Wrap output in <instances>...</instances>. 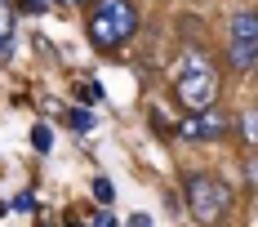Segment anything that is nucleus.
Segmentation results:
<instances>
[{"label":"nucleus","mask_w":258,"mask_h":227,"mask_svg":"<svg viewBox=\"0 0 258 227\" xmlns=\"http://www.w3.org/2000/svg\"><path fill=\"white\" fill-rule=\"evenodd\" d=\"M245 178H249V183H254V187H258V160H254V165H249V169H245Z\"/></svg>","instance_id":"17"},{"label":"nucleus","mask_w":258,"mask_h":227,"mask_svg":"<svg viewBox=\"0 0 258 227\" xmlns=\"http://www.w3.org/2000/svg\"><path fill=\"white\" fill-rule=\"evenodd\" d=\"M67 125L80 129V134H89V129H94V111H85V107H67Z\"/></svg>","instance_id":"6"},{"label":"nucleus","mask_w":258,"mask_h":227,"mask_svg":"<svg viewBox=\"0 0 258 227\" xmlns=\"http://www.w3.org/2000/svg\"><path fill=\"white\" fill-rule=\"evenodd\" d=\"M227 58L236 72L258 67V9H236L227 23Z\"/></svg>","instance_id":"3"},{"label":"nucleus","mask_w":258,"mask_h":227,"mask_svg":"<svg viewBox=\"0 0 258 227\" xmlns=\"http://www.w3.org/2000/svg\"><path fill=\"white\" fill-rule=\"evenodd\" d=\"M240 129H245L249 143H258V111H254V116H245V125H240Z\"/></svg>","instance_id":"14"},{"label":"nucleus","mask_w":258,"mask_h":227,"mask_svg":"<svg viewBox=\"0 0 258 227\" xmlns=\"http://www.w3.org/2000/svg\"><path fill=\"white\" fill-rule=\"evenodd\" d=\"M89 227H120V223L111 218V209H98V214H94V223H89Z\"/></svg>","instance_id":"13"},{"label":"nucleus","mask_w":258,"mask_h":227,"mask_svg":"<svg viewBox=\"0 0 258 227\" xmlns=\"http://www.w3.org/2000/svg\"><path fill=\"white\" fill-rule=\"evenodd\" d=\"M80 102H85V107H98V102H103V85H98V80H85V85H80Z\"/></svg>","instance_id":"8"},{"label":"nucleus","mask_w":258,"mask_h":227,"mask_svg":"<svg viewBox=\"0 0 258 227\" xmlns=\"http://www.w3.org/2000/svg\"><path fill=\"white\" fill-rule=\"evenodd\" d=\"M14 209H18V214H36V209H40L36 192H18V196H14Z\"/></svg>","instance_id":"11"},{"label":"nucleus","mask_w":258,"mask_h":227,"mask_svg":"<svg viewBox=\"0 0 258 227\" xmlns=\"http://www.w3.org/2000/svg\"><path fill=\"white\" fill-rule=\"evenodd\" d=\"M94 201L103 205V209H111V201H116V187H111L107 178H94Z\"/></svg>","instance_id":"7"},{"label":"nucleus","mask_w":258,"mask_h":227,"mask_svg":"<svg viewBox=\"0 0 258 227\" xmlns=\"http://www.w3.org/2000/svg\"><path fill=\"white\" fill-rule=\"evenodd\" d=\"M31 147H36V151H49L53 147V129L49 125H36V129H31Z\"/></svg>","instance_id":"9"},{"label":"nucleus","mask_w":258,"mask_h":227,"mask_svg":"<svg viewBox=\"0 0 258 227\" xmlns=\"http://www.w3.org/2000/svg\"><path fill=\"white\" fill-rule=\"evenodd\" d=\"M187 209H191V218H201V223H218V218L232 209L227 183L214 178V174H187Z\"/></svg>","instance_id":"2"},{"label":"nucleus","mask_w":258,"mask_h":227,"mask_svg":"<svg viewBox=\"0 0 258 227\" xmlns=\"http://www.w3.org/2000/svg\"><path fill=\"white\" fill-rule=\"evenodd\" d=\"M62 5H85V0H62Z\"/></svg>","instance_id":"19"},{"label":"nucleus","mask_w":258,"mask_h":227,"mask_svg":"<svg viewBox=\"0 0 258 227\" xmlns=\"http://www.w3.org/2000/svg\"><path fill=\"white\" fill-rule=\"evenodd\" d=\"M125 227H152V218H147V214H134V218H129Z\"/></svg>","instance_id":"16"},{"label":"nucleus","mask_w":258,"mask_h":227,"mask_svg":"<svg viewBox=\"0 0 258 227\" xmlns=\"http://www.w3.org/2000/svg\"><path fill=\"white\" fill-rule=\"evenodd\" d=\"M0 40H14V9L0 5Z\"/></svg>","instance_id":"12"},{"label":"nucleus","mask_w":258,"mask_h":227,"mask_svg":"<svg viewBox=\"0 0 258 227\" xmlns=\"http://www.w3.org/2000/svg\"><path fill=\"white\" fill-rule=\"evenodd\" d=\"M223 129H227V121H223L218 111H201V116H187L178 125V134L187 143H209V138H218Z\"/></svg>","instance_id":"5"},{"label":"nucleus","mask_w":258,"mask_h":227,"mask_svg":"<svg viewBox=\"0 0 258 227\" xmlns=\"http://www.w3.org/2000/svg\"><path fill=\"white\" fill-rule=\"evenodd\" d=\"M14 9H18V14H27V18H40V14L49 9V0H14Z\"/></svg>","instance_id":"10"},{"label":"nucleus","mask_w":258,"mask_h":227,"mask_svg":"<svg viewBox=\"0 0 258 227\" xmlns=\"http://www.w3.org/2000/svg\"><path fill=\"white\" fill-rule=\"evenodd\" d=\"M174 98H178L182 111L201 116V111H214V98H218V72H187L174 80Z\"/></svg>","instance_id":"4"},{"label":"nucleus","mask_w":258,"mask_h":227,"mask_svg":"<svg viewBox=\"0 0 258 227\" xmlns=\"http://www.w3.org/2000/svg\"><path fill=\"white\" fill-rule=\"evenodd\" d=\"M67 227H85V223H76V218H67Z\"/></svg>","instance_id":"18"},{"label":"nucleus","mask_w":258,"mask_h":227,"mask_svg":"<svg viewBox=\"0 0 258 227\" xmlns=\"http://www.w3.org/2000/svg\"><path fill=\"white\" fill-rule=\"evenodd\" d=\"M0 214H5V201H0Z\"/></svg>","instance_id":"20"},{"label":"nucleus","mask_w":258,"mask_h":227,"mask_svg":"<svg viewBox=\"0 0 258 227\" xmlns=\"http://www.w3.org/2000/svg\"><path fill=\"white\" fill-rule=\"evenodd\" d=\"M85 27H89V40H94L98 49H120V45H129V40L138 36L143 14H138L134 0H94Z\"/></svg>","instance_id":"1"},{"label":"nucleus","mask_w":258,"mask_h":227,"mask_svg":"<svg viewBox=\"0 0 258 227\" xmlns=\"http://www.w3.org/2000/svg\"><path fill=\"white\" fill-rule=\"evenodd\" d=\"M14 58V40H0V63H9Z\"/></svg>","instance_id":"15"}]
</instances>
